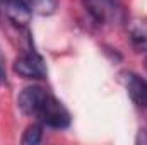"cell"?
Returning <instances> with one entry per match:
<instances>
[{"label":"cell","mask_w":147,"mask_h":145,"mask_svg":"<svg viewBox=\"0 0 147 145\" xmlns=\"http://www.w3.org/2000/svg\"><path fill=\"white\" fill-rule=\"evenodd\" d=\"M82 5L99 24H120L127 19L121 0H82Z\"/></svg>","instance_id":"1"},{"label":"cell","mask_w":147,"mask_h":145,"mask_svg":"<svg viewBox=\"0 0 147 145\" xmlns=\"http://www.w3.org/2000/svg\"><path fill=\"white\" fill-rule=\"evenodd\" d=\"M36 118L39 119V123H43L50 128H57V130H63L70 125L69 109L51 94H48L45 97V101L41 103V106L36 113Z\"/></svg>","instance_id":"2"},{"label":"cell","mask_w":147,"mask_h":145,"mask_svg":"<svg viewBox=\"0 0 147 145\" xmlns=\"http://www.w3.org/2000/svg\"><path fill=\"white\" fill-rule=\"evenodd\" d=\"M14 72L24 79H29V80H41V79H46L48 68H46L43 56L36 53L34 50H29L16 58Z\"/></svg>","instance_id":"3"},{"label":"cell","mask_w":147,"mask_h":145,"mask_svg":"<svg viewBox=\"0 0 147 145\" xmlns=\"http://www.w3.org/2000/svg\"><path fill=\"white\" fill-rule=\"evenodd\" d=\"M0 10L5 19L19 29L26 28L33 17V9L28 0H0Z\"/></svg>","instance_id":"4"},{"label":"cell","mask_w":147,"mask_h":145,"mask_svg":"<svg viewBox=\"0 0 147 145\" xmlns=\"http://www.w3.org/2000/svg\"><path fill=\"white\" fill-rule=\"evenodd\" d=\"M46 96H48V92H46L43 87H39V85H29V87H26V89L19 94V97H17V106H19V109H21L24 114H28V116H36L38 109H39L41 103L45 101Z\"/></svg>","instance_id":"5"},{"label":"cell","mask_w":147,"mask_h":145,"mask_svg":"<svg viewBox=\"0 0 147 145\" xmlns=\"http://www.w3.org/2000/svg\"><path fill=\"white\" fill-rule=\"evenodd\" d=\"M123 85L128 92V96L132 97V101L140 106V108H147V80L142 79L140 75L134 72H127L121 75Z\"/></svg>","instance_id":"6"},{"label":"cell","mask_w":147,"mask_h":145,"mask_svg":"<svg viewBox=\"0 0 147 145\" xmlns=\"http://www.w3.org/2000/svg\"><path fill=\"white\" fill-rule=\"evenodd\" d=\"M127 33L137 51H147V19L135 17L127 24Z\"/></svg>","instance_id":"7"},{"label":"cell","mask_w":147,"mask_h":145,"mask_svg":"<svg viewBox=\"0 0 147 145\" xmlns=\"http://www.w3.org/2000/svg\"><path fill=\"white\" fill-rule=\"evenodd\" d=\"M43 138V123H33L26 128L21 142L26 145H34V144H39Z\"/></svg>","instance_id":"8"},{"label":"cell","mask_w":147,"mask_h":145,"mask_svg":"<svg viewBox=\"0 0 147 145\" xmlns=\"http://www.w3.org/2000/svg\"><path fill=\"white\" fill-rule=\"evenodd\" d=\"M28 3L31 5L33 12L39 15H50L57 9V0H28Z\"/></svg>","instance_id":"9"},{"label":"cell","mask_w":147,"mask_h":145,"mask_svg":"<svg viewBox=\"0 0 147 145\" xmlns=\"http://www.w3.org/2000/svg\"><path fill=\"white\" fill-rule=\"evenodd\" d=\"M7 80V70H5V56L2 53V48H0V82H5Z\"/></svg>","instance_id":"10"},{"label":"cell","mask_w":147,"mask_h":145,"mask_svg":"<svg viewBox=\"0 0 147 145\" xmlns=\"http://www.w3.org/2000/svg\"><path fill=\"white\" fill-rule=\"evenodd\" d=\"M135 142H137V144H147V130H140V132H139Z\"/></svg>","instance_id":"11"},{"label":"cell","mask_w":147,"mask_h":145,"mask_svg":"<svg viewBox=\"0 0 147 145\" xmlns=\"http://www.w3.org/2000/svg\"><path fill=\"white\" fill-rule=\"evenodd\" d=\"M146 65H147V60H146Z\"/></svg>","instance_id":"12"}]
</instances>
